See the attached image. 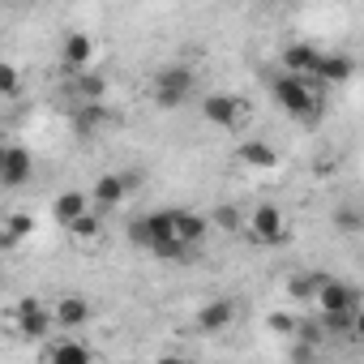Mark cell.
I'll list each match as a JSON object with an SVG mask.
<instances>
[{
    "label": "cell",
    "instance_id": "17",
    "mask_svg": "<svg viewBox=\"0 0 364 364\" xmlns=\"http://www.w3.org/2000/svg\"><path fill=\"white\" fill-rule=\"evenodd\" d=\"M48 360H52V364H90V347L77 343V338H65V343H56V347L48 351Z\"/></svg>",
    "mask_w": 364,
    "mask_h": 364
},
{
    "label": "cell",
    "instance_id": "5",
    "mask_svg": "<svg viewBox=\"0 0 364 364\" xmlns=\"http://www.w3.org/2000/svg\"><path fill=\"white\" fill-rule=\"evenodd\" d=\"M321 48H313V43H291V48H283V69L287 73H300V77H317V65H321ZM317 86V82H313Z\"/></svg>",
    "mask_w": 364,
    "mask_h": 364
},
{
    "label": "cell",
    "instance_id": "22",
    "mask_svg": "<svg viewBox=\"0 0 364 364\" xmlns=\"http://www.w3.org/2000/svg\"><path fill=\"white\" fill-rule=\"evenodd\" d=\"M99 232H103V228H99V219H95L90 210H86L82 219H73V223H69V236H73V240H95Z\"/></svg>",
    "mask_w": 364,
    "mask_h": 364
},
{
    "label": "cell",
    "instance_id": "2",
    "mask_svg": "<svg viewBox=\"0 0 364 364\" xmlns=\"http://www.w3.org/2000/svg\"><path fill=\"white\" fill-rule=\"evenodd\" d=\"M193 90H198V77H193V69L189 65H167V69H159V77H154V103L159 107H185L189 99H193Z\"/></svg>",
    "mask_w": 364,
    "mask_h": 364
},
{
    "label": "cell",
    "instance_id": "7",
    "mask_svg": "<svg viewBox=\"0 0 364 364\" xmlns=\"http://www.w3.org/2000/svg\"><path fill=\"white\" fill-rule=\"evenodd\" d=\"M351 73H355V60L351 56H343V52H326L321 56V65H317V86H343V82H351Z\"/></svg>",
    "mask_w": 364,
    "mask_h": 364
},
{
    "label": "cell",
    "instance_id": "32",
    "mask_svg": "<svg viewBox=\"0 0 364 364\" xmlns=\"http://www.w3.org/2000/svg\"><path fill=\"white\" fill-rule=\"evenodd\" d=\"M360 232H364V223H360Z\"/></svg>",
    "mask_w": 364,
    "mask_h": 364
},
{
    "label": "cell",
    "instance_id": "28",
    "mask_svg": "<svg viewBox=\"0 0 364 364\" xmlns=\"http://www.w3.org/2000/svg\"><path fill=\"white\" fill-rule=\"evenodd\" d=\"M360 223H364V215H351V210H338L334 215V228L338 232H360Z\"/></svg>",
    "mask_w": 364,
    "mask_h": 364
},
{
    "label": "cell",
    "instance_id": "23",
    "mask_svg": "<svg viewBox=\"0 0 364 364\" xmlns=\"http://www.w3.org/2000/svg\"><path fill=\"white\" fill-rule=\"evenodd\" d=\"M210 223H215L219 232L232 236V232H240V210H236V206H219V210L210 215Z\"/></svg>",
    "mask_w": 364,
    "mask_h": 364
},
{
    "label": "cell",
    "instance_id": "20",
    "mask_svg": "<svg viewBox=\"0 0 364 364\" xmlns=\"http://www.w3.org/2000/svg\"><path fill=\"white\" fill-rule=\"evenodd\" d=\"M321 274H296V279H287V296L291 300H317V291H321Z\"/></svg>",
    "mask_w": 364,
    "mask_h": 364
},
{
    "label": "cell",
    "instance_id": "19",
    "mask_svg": "<svg viewBox=\"0 0 364 364\" xmlns=\"http://www.w3.org/2000/svg\"><path fill=\"white\" fill-rule=\"evenodd\" d=\"M321 330L326 334H351L355 330V309H321Z\"/></svg>",
    "mask_w": 364,
    "mask_h": 364
},
{
    "label": "cell",
    "instance_id": "14",
    "mask_svg": "<svg viewBox=\"0 0 364 364\" xmlns=\"http://www.w3.org/2000/svg\"><path fill=\"white\" fill-rule=\"evenodd\" d=\"M232 317H236V304H232V300H210V304L198 313V326H202L206 334H219V330L232 326Z\"/></svg>",
    "mask_w": 364,
    "mask_h": 364
},
{
    "label": "cell",
    "instance_id": "10",
    "mask_svg": "<svg viewBox=\"0 0 364 364\" xmlns=\"http://www.w3.org/2000/svg\"><path fill=\"white\" fill-rule=\"evenodd\" d=\"M236 159L245 167H257V171H274L279 167V150L270 141H240L236 146Z\"/></svg>",
    "mask_w": 364,
    "mask_h": 364
},
{
    "label": "cell",
    "instance_id": "15",
    "mask_svg": "<svg viewBox=\"0 0 364 364\" xmlns=\"http://www.w3.org/2000/svg\"><path fill=\"white\" fill-rule=\"evenodd\" d=\"M124 193H129V180H124V176H99L95 189H90V198H95L103 210H107V206H120Z\"/></svg>",
    "mask_w": 364,
    "mask_h": 364
},
{
    "label": "cell",
    "instance_id": "6",
    "mask_svg": "<svg viewBox=\"0 0 364 364\" xmlns=\"http://www.w3.org/2000/svg\"><path fill=\"white\" fill-rule=\"evenodd\" d=\"M52 321H56V313H48L39 300H22V304H18V330H22L26 338H43V334L52 330Z\"/></svg>",
    "mask_w": 364,
    "mask_h": 364
},
{
    "label": "cell",
    "instance_id": "4",
    "mask_svg": "<svg viewBox=\"0 0 364 364\" xmlns=\"http://www.w3.org/2000/svg\"><path fill=\"white\" fill-rule=\"evenodd\" d=\"M31 176H35V159H31L22 146H5V150H0V180H5L9 189L26 185Z\"/></svg>",
    "mask_w": 364,
    "mask_h": 364
},
{
    "label": "cell",
    "instance_id": "21",
    "mask_svg": "<svg viewBox=\"0 0 364 364\" xmlns=\"http://www.w3.org/2000/svg\"><path fill=\"white\" fill-rule=\"evenodd\" d=\"M146 223H150V236H154V245L176 236V210H154V215H146ZM154 245H150V249H154Z\"/></svg>",
    "mask_w": 364,
    "mask_h": 364
},
{
    "label": "cell",
    "instance_id": "3",
    "mask_svg": "<svg viewBox=\"0 0 364 364\" xmlns=\"http://www.w3.org/2000/svg\"><path fill=\"white\" fill-rule=\"evenodd\" d=\"M245 112H249V107H245L236 95H206V99H202V116H206L215 129H240Z\"/></svg>",
    "mask_w": 364,
    "mask_h": 364
},
{
    "label": "cell",
    "instance_id": "18",
    "mask_svg": "<svg viewBox=\"0 0 364 364\" xmlns=\"http://www.w3.org/2000/svg\"><path fill=\"white\" fill-rule=\"evenodd\" d=\"M107 124V112H103V103H90V107H82L77 116H73V129H77V137H90V133H99Z\"/></svg>",
    "mask_w": 364,
    "mask_h": 364
},
{
    "label": "cell",
    "instance_id": "24",
    "mask_svg": "<svg viewBox=\"0 0 364 364\" xmlns=\"http://www.w3.org/2000/svg\"><path fill=\"white\" fill-rule=\"evenodd\" d=\"M26 232H35V223H31L26 215H14V219H9V228H5V249H14Z\"/></svg>",
    "mask_w": 364,
    "mask_h": 364
},
{
    "label": "cell",
    "instance_id": "11",
    "mask_svg": "<svg viewBox=\"0 0 364 364\" xmlns=\"http://www.w3.org/2000/svg\"><path fill=\"white\" fill-rule=\"evenodd\" d=\"M317 304H321V309H355V304H360V291H355L351 283L326 279L321 291H317Z\"/></svg>",
    "mask_w": 364,
    "mask_h": 364
},
{
    "label": "cell",
    "instance_id": "1",
    "mask_svg": "<svg viewBox=\"0 0 364 364\" xmlns=\"http://www.w3.org/2000/svg\"><path fill=\"white\" fill-rule=\"evenodd\" d=\"M270 95H274V103H279L287 116H296V120H313V116H317L313 77H300V73H283V77H274Z\"/></svg>",
    "mask_w": 364,
    "mask_h": 364
},
{
    "label": "cell",
    "instance_id": "13",
    "mask_svg": "<svg viewBox=\"0 0 364 364\" xmlns=\"http://www.w3.org/2000/svg\"><path fill=\"white\" fill-rule=\"evenodd\" d=\"M90 56H95L90 35H65V43H60V60H65V69H86Z\"/></svg>",
    "mask_w": 364,
    "mask_h": 364
},
{
    "label": "cell",
    "instance_id": "12",
    "mask_svg": "<svg viewBox=\"0 0 364 364\" xmlns=\"http://www.w3.org/2000/svg\"><path fill=\"white\" fill-rule=\"evenodd\" d=\"M210 228H215V223H210L206 215H193V210H176V236L185 240V245H193V249L206 240V232H210Z\"/></svg>",
    "mask_w": 364,
    "mask_h": 364
},
{
    "label": "cell",
    "instance_id": "30",
    "mask_svg": "<svg viewBox=\"0 0 364 364\" xmlns=\"http://www.w3.org/2000/svg\"><path fill=\"white\" fill-rule=\"evenodd\" d=\"M351 334H355V338H360V343H364V309H360V313H355V330H351Z\"/></svg>",
    "mask_w": 364,
    "mask_h": 364
},
{
    "label": "cell",
    "instance_id": "8",
    "mask_svg": "<svg viewBox=\"0 0 364 364\" xmlns=\"http://www.w3.org/2000/svg\"><path fill=\"white\" fill-rule=\"evenodd\" d=\"M249 228H253V236H257L262 245H274V240H283V210L270 206V202H262V206L253 210Z\"/></svg>",
    "mask_w": 364,
    "mask_h": 364
},
{
    "label": "cell",
    "instance_id": "29",
    "mask_svg": "<svg viewBox=\"0 0 364 364\" xmlns=\"http://www.w3.org/2000/svg\"><path fill=\"white\" fill-rule=\"evenodd\" d=\"M270 330H279V334H291V330H296V321H291L287 313H270Z\"/></svg>",
    "mask_w": 364,
    "mask_h": 364
},
{
    "label": "cell",
    "instance_id": "16",
    "mask_svg": "<svg viewBox=\"0 0 364 364\" xmlns=\"http://www.w3.org/2000/svg\"><path fill=\"white\" fill-rule=\"evenodd\" d=\"M52 215H56V223H60V228H69L73 219H82V215H86V193H60V198L52 202Z\"/></svg>",
    "mask_w": 364,
    "mask_h": 364
},
{
    "label": "cell",
    "instance_id": "31",
    "mask_svg": "<svg viewBox=\"0 0 364 364\" xmlns=\"http://www.w3.org/2000/svg\"><path fill=\"white\" fill-rule=\"evenodd\" d=\"M18 5H31V0H18Z\"/></svg>",
    "mask_w": 364,
    "mask_h": 364
},
{
    "label": "cell",
    "instance_id": "27",
    "mask_svg": "<svg viewBox=\"0 0 364 364\" xmlns=\"http://www.w3.org/2000/svg\"><path fill=\"white\" fill-rule=\"evenodd\" d=\"M129 240H133V245H141V249H150V245H154V236H150V223H146V219L129 223Z\"/></svg>",
    "mask_w": 364,
    "mask_h": 364
},
{
    "label": "cell",
    "instance_id": "9",
    "mask_svg": "<svg viewBox=\"0 0 364 364\" xmlns=\"http://www.w3.org/2000/svg\"><path fill=\"white\" fill-rule=\"evenodd\" d=\"M52 313H56V326H60V330H77V326L90 321V304H86V296H77V291L60 296Z\"/></svg>",
    "mask_w": 364,
    "mask_h": 364
},
{
    "label": "cell",
    "instance_id": "25",
    "mask_svg": "<svg viewBox=\"0 0 364 364\" xmlns=\"http://www.w3.org/2000/svg\"><path fill=\"white\" fill-rule=\"evenodd\" d=\"M0 95H5V99H18L22 95V82H18V69L14 65H0Z\"/></svg>",
    "mask_w": 364,
    "mask_h": 364
},
{
    "label": "cell",
    "instance_id": "26",
    "mask_svg": "<svg viewBox=\"0 0 364 364\" xmlns=\"http://www.w3.org/2000/svg\"><path fill=\"white\" fill-rule=\"evenodd\" d=\"M103 90H107V82H103V77H82V82H77V95H82V99H90V103H99V99H103Z\"/></svg>",
    "mask_w": 364,
    "mask_h": 364
}]
</instances>
